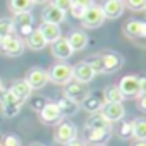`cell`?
Here are the masks:
<instances>
[{"instance_id": "1f68e13d", "label": "cell", "mask_w": 146, "mask_h": 146, "mask_svg": "<svg viewBox=\"0 0 146 146\" xmlns=\"http://www.w3.org/2000/svg\"><path fill=\"white\" fill-rule=\"evenodd\" d=\"M119 136H120V139H131V137H134L132 122H120V125H119Z\"/></svg>"}, {"instance_id": "603a6c76", "label": "cell", "mask_w": 146, "mask_h": 146, "mask_svg": "<svg viewBox=\"0 0 146 146\" xmlns=\"http://www.w3.org/2000/svg\"><path fill=\"white\" fill-rule=\"evenodd\" d=\"M124 33L129 38H143V36H146V24L141 23V21L132 19L124 26Z\"/></svg>"}, {"instance_id": "5b68a950", "label": "cell", "mask_w": 146, "mask_h": 146, "mask_svg": "<svg viewBox=\"0 0 146 146\" xmlns=\"http://www.w3.org/2000/svg\"><path fill=\"white\" fill-rule=\"evenodd\" d=\"M78 137V127L76 124H72V122H60L55 134H53V139L55 143L58 144H69L70 141H74Z\"/></svg>"}, {"instance_id": "f35d334b", "label": "cell", "mask_w": 146, "mask_h": 146, "mask_svg": "<svg viewBox=\"0 0 146 146\" xmlns=\"http://www.w3.org/2000/svg\"><path fill=\"white\" fill-rule=\"evenodd\" d=\"M137 107H139V110L146 112V93H143V95L137 96Z\"/></svg>"}, {"instance_id": "ee69618b", "label": "cell", "mask_w": 146, "mask_h": 146, "mask_svg": "<svg viewBox=\"0 0 146 146\" xmlns=\"http://www.w3.org/2000/svg\"><path fill=\"white\" fill-rule=\"evenodd\" d=\"M4 90V84H2V79H0V91H2Z\"/></svg>"}, {"instance_id": "836d02e7", "label": "cell", "mask_w": 146, "mask_h": 146, "mask_svg": "<svg viewBox=\"0 0 146 146\" xmlns=\"http://www.w3.org/2000/svg\"><path fill=\"white\" fill-rule=\"evenodd\" d=\"M2 146H21V141L17 136L14 134H7L4 139H2Z\"/></svg>"}, {"instance_id": "4316f807", "label": "cell", "mask_w": 146, "mask_h": 146, "mask_svg": "<svg viewBox=\"0 0 146 146\" xmlns=\"http://www.w3.org/2000/svg\"><path fill=\"white\" fill-rule=\"evenodd\" d=\"M113 124H110L100 112L98 113H91L90 119L86 120V127L90 129H105V127H112Z\"/></svg>"}, {"instance_id": "cb8c5ba5", "label": "cell", "mask_w": 146, "mask_h": 146, "mask_svg": "<svg viewBox=\"0 0 146 146\" xmlns=\"http://www.w3.org/2000/svg\"><path fill=\"white\" fill-rule=\"evenodd\" d=\"M11 91H12L21 102L29 100V96H31V93H33V90L29 88V84H28L24 79H17V81H14L12 86H11Z\"/></svg>"}, {"instance_id": "83f0119b", "label": "cell", "mask_w": 146, "mask_h": 146, "mask_svg": "<svg viewBox=\"0 0 146 146\" xmlns=\"http://www.w3.org/2000/svg\"><path fill=\"white\" fill-rule=\"evenodd\" d=\"M132 132H134V139L146 141V119L144 117H137L132 120Z\"/></svg>"}, {"instance_id": "2e32d148", "label": "cell", "mask_w": 146, "mask_h": 146, "mask_svg": "<svg viewBox=\"0 0 146 146\" xmlns=\"http://www.w3.org/2000/svg\"><path fill=\"white\" fill-rule=\"evenodd\" d=\"M124 0H105L103 5H102V11L105 14V19H117L124 14Z\"/></svg>"}, {"instance_id": "f1b7e54d", "label": "cell", "mask_w": 146, "mask_h": 146, "mask_svg": "<svg viewBox=\"0 0 146 146\" xmlns=\"http://www.w3.org/2000/svg\"><path fill=\"white\" fill-rule=\"evenodd\" d=\"M86 62L91 65V69L96 72V74H103V57H102V53L91 55V57H90Z\"/></svg>"}, {"instance_id": "8992f818", "label": "cell", "mask_w": 146, "mask_h": 146, "mask_svg": "<svg viewBox=\"0 0 146 146\" xmlns=\"http://www.w3.org/2000/svg\"><path fill=\"white\" fill-rule=\"evenodd\" d=\"M24 81L29 84L31 90H41V88L46 86V83L50 81L48 70H45L43 67H31V69L28 70Z\"/></svg>"}, {"instance_id": "8fae6325", "label": "cell", "mask_w": 146, "mask_h": 146, "mask_svg": "<svg viewBox=\"0 0 146 146\" xmlns=\"http://www.w3.org/2000/svg\"><path fill=\"white\" fill-rule=\"evenodd\" d=\"M72 72H74V81L83 83V84H90L95 79V76H96V72L91 69V65L86 60L76 64L74 67H72Z\"/></svg>"}, {"instance_id": "d6a6232c", "label": "cell", "mask_w": 146, "mask_h": 146, "mask_svg": "<svg viewBox=\"0 0 146 146\" xmlns=\"http://www.w3.org/2000/svg\"><path fill=\"white\" fill-rule=\"evenodd\" d=\"M52 5H55L57 9H60L64 12H69L72 7V0H52Z\"/></svg>"}, {"instance_id": "3957f363", "label": "cell", "mask_w": 146, "mask_h": 146, "mask_svg": "<svg viewBox=\"0 0 146 146\" xmlns=\"http://www.w3.org/2000/svg\"><path fill=\"white\" fill-rule=\"evenodd\" d=\"M24 40L19 38L16 33L14 35H9V36H4L2 38V43H0V50H2L4 55L7 57H19L24 53Z\"/></svg>"}, {"instance_id": "4dcf8cb0", "label": "cell", "mask_w": 146, "mask_h": 146, "mask_svg": "<svg viewBox=\"0 0 146 146\" xmlns=\"http://www.w3.org/2000/svg\"><path fill=\"white\" fill-rule=\"evenodd\" d=\"M124 5L132 12H143L146 11V0H124Z\"/></svg>"}, {"instance_id": "7402d4cb", "label": "cell", "mask_w": 146, "mask_h": 146, "mask_svg": "<svg viewBox=\"0 0 146 146\" xmlns=\"http://www.w3.org/2000/svg\"><path fill=\"white\" fill-rule=\"evenodd\" d=\"M57 107H58V110H60V113L65 117V115H76L78 112H79V108H81V105L78 103V102H74V100H70V98H67V96H62L60 100H57Z\"/></svg>"}, {"instance_id": "7a4b0ae2", "label": "cell", "mask_w": 146, "mask_h": 146, "mask_svg": "<svg viewBox=\"0 0 146 146\" xmlns=\"http://www.w3.org/2000/svg\"><path fill=\"white\" fill-rule=\"evenodd\" d=\"M24 105V102H21L11 90H2L0 91V108L5 117H16L21 112V107Z\"/></svg>"}, {"instance_id": "277c9868", "label": "cell", "mask_w": 146, "mask_h": 146, "mask_svg": "<svg viewBox=\"0 0 146 146\" xmlns=\"http://www.w3.org/2000/svg\"><path fill=\"white\" fill-rule=\"evenodd\" d=\"M103 23H105V14H103V11H102V5H91L90 9L84 11V16H83V19H81V24H83V28H86V29L100 28Z\"/></svg>"}, {"instance_id": "30bf717a", "label": "cell", "mask_w": 146, "mask_h": 146, "mask_svg": "<svg viewBox=\"0 0 146 146\" xmlns=\"http://www.w3.org/2000/svg\"><path fill=\"white\" fill-rule=\"evenodd\" d=\"M12 23H14V28H16V31H19V33H21L24 38L35 31V29H33V24H35V17L31 16V12L16 14V16H14V19H12Z\"/></svg>"}, {"instance_id": "d4e9b609", "label": "cell", "mask_w": 146, "mask_h": 146, "mask_svg": "<svg viewBox=\"0 0 146 146\" xmlns=\"http://www.w3.org/2000/svg\"><path fill=\"white\" fill-rule=\"evenodd\" d=\"M103 98H105V103H122L124 102V95L117 84L107 86L103 90Z\"/></svg>"}, {"instance_id": "5bb4252c", "label": "cell", "mask_w": 146, "mask_h": 146, "mask_svg": "<svg viewBox=\"0 0 146 146\" xmlns=\"http://www.w3.org/2000/svg\"><path fill=\"white\" fill-rule=\"evenodd\" d=\"M88 93H90V91H88L86 84L78 83V81H70L69 84H65L64 96H67V98H70V100H74V102H78V103H81V102L86 98Z\"/></svg>"}, {"instance_id": "484cf974", "label": "cell", "mask_w": 146, "mask_h": 146, "mask_svg": "<svg viewBox=\"0 0 146 146\" xmlns=\"http://www.w3.org/2000/svg\"><path fill=\"white\" fill-rule=\"evenodd\" d=\"M33 7H35L33 0H9V9L14 16L23 12H31Z\"/></svg>"}, {"instance_id": "44dd1931", "label": "cell", "mask_w": 146, "mask_h": 146, "mask_svg": "<svg viewBox=\"0 0 146 146\" xmlns=\"http://www.w3.org/2000/svg\"><path fill=\"white\" fill-rule=\"evenodd\" d=\"M24 45H26L29 50H33V52H40V50H43L48 43H46V40L43 38L41 31H40V29H35L31 35H28V36H26Z\"/></svg>"}, {"instance_id": "ac0fdd59", "label": "cell", "mask_w": 146, "mask_h": 146, "mask_svg": "<svg viewBox=\"0 0 146 146\" xmlns=\"http://www.w3.org/2000/svg\"><path fill=\"white\" fill-rule=\"evenodd\" d=\"M41 19H43V23H52V24H58V26H60V24L67 19V12L57 9L55 5L50 4V5H46V7L43 9Z\"/></svg>"}, {"instance_id": "74e56055", "label": "cell", "mask_w": 146, "mask_h": 146, "mask_svg": "<svg viewBox=\"0 0 146 146\" xmlns=\"http://www.w3.org/2000/svg\"><path fill=\"white\" fill-rule=\"evenodd\" d=\"M137 83H139V95L146 93V74L139 76V78H137Z\"/></svg>"}, {"instance_id": "b9f144b4", "label": "cell", "mask_w": 146, "mask_h": 146, "mask_svg": "<svg viewBox=\"0 0 146 146\" xmlns=\"http://www.w3.org/2000/svg\"><path fill=\"white\" fill-rule=\"evenodd\" d=\"M33 2H35V5H36V4H41V5H43V4H48V2H52V0H33Z\"/></svg>"}, {"instance_id": "6da1fadb", "label": "cell", "mask_w": 146, "mask_h": 146, "mask_svg": "<svg viewBox=\"0 0 146 146\" xmlns=\"http://www.w3.org/2000/svg\"><path fill=\"white\" fill-rule=\"evenodd\" d=\"M48 78L53 84L58 86H65L74 79V72H72V65L65 64V62H55L50 70H48Z\"/></svg>"}, {"instance_id": "e0dca14e", "label": "cell", "mask_w": 146, "mask_h": 146, "mask_svg": "<svg viewBox=\"0 0 146 146\" xmlns=\"http://www.w3.org/2000/svg\"><path fill=\"white\" fill-rule=\"evenodd\" d=\"M72 53H74V52H72V48H70L67 38H58L55 43H52V55H53L55 58H58L60 62L70 58Z\"/></svg>"}, {"instance_id": "60d3db41", "label": "cell", "mask_w": 146, "mask_h": 146, "mask_svg": "<svg viewBox=\"0 0 146 146\" xmlns=\"http://www.w3.org/2000/svg\"><path fill=\"white\" fill-rule=\"evenodd\" d=\"M132 146H146V141H137V139H136V141L132 143Z\"/></svg>"}, {"instance_id": "ab89813d", "label": "cell", "mask_w": 146, "mask_h": 146, "mask_svg": "<svg viewBox=\"0 0 146 146\" xmlns=\"http://www.w3.org/2000/svg\"><path fill=\"white\" fill-rule=\"evenodd\" d=\"M65 146H88V143L84 141V139H74V141H70L69 144H65Z\"/></svg>"}, {"instance_id": "ba28073f", "label": "cell", "mask_w": 146, "mask_h": 146, "mask_svg": "<svg viewBox=\"0 0 146 146\" xmlns=\"http://www.w3.org/2000/svg\"><path fill=\"white\" fill-rule=\"evenodd\" d=\"M84 137L88 143L95 144V146H105V143L112 137V127H105V129H84Z\"/></svg>"}, {"instance_id": "52a82bcc", "label": "cell", "mask_w": 146, "mask_h": 146, "mask_svg": "<svg viewBox=\"0 0 146 146\" xmlns=\"http://www.w3.org/2000/svg\"><path fill=\"white\" fill-rule=\"evenodd\" d=\"M38 113H40V120H41L43 124H46V125L58 124V122L64 119V115L60 113L57 103H52V102H46V105H45Z\"/></svg>"}, {"instance_id": "9a60e30c", "label": "cell", "mask_w": 146, "mask_h": 146, "mask_svg": "<svg viewBox=\"0 0 146 146\" xmlns=\"http://www.w3.org/2000/svg\"><path fill=\"white\" fill-rule=\"evenodd\" d=\"M103 105H105V98H103V93L100 95V93H88L86 95V98L81 102V107L86 110V112H90V113H98L102 108H103Z\"/></svg>"}, {"instance_id": "f546056e", "label": "cell", "mask_w": 146, "mask_h": 146, "mask_svg": "<svg viewBox=\"0 0 146 146\" xmlns=\"http://www.w3.org/2000/svg\"><path fill=\"white\" fill-rule=\"evenodd\" d=\"M14 33H16V28H14L12 19H0V38L14 35Z\"/></svg>"}, {"instance_id": "8d00e7d4", "label": "cell", "mask_w": 146, "mask_h": 146, "mask_svg": "<svg viewBox=\"0 0 146 146\" xmlns=\"http://www.w3.org/2000/svg\"><path fill=\"white\" fill-rule=\"evenodd\" d=\"M74 5H79L83 9H90L91 5H95V0H72Z\"/></svg>"}, {"instance_id": "7c38bea8", "label": "cell", "mask_w": 146, "mask_h": 146, "mask_svg": "<svg viewBox=\"0 0 146 146\" xmlns=\"http://www.w3.org/2000/svg\"><path fill=\"white\" fill-rule=\"evenodd\" d=\"M100 113L110 124H115V122H120L125 117V108H124L122 103H105L103 108L100 110Z\"/></svg>"}, {"instance_id": "ffe728a7", "label": "cell", "mask_w": 146, "mask_h": 146, "mask_svg": "<svg viewBox=\"0 0 146 146\" xmlns=\"http://www.w3.org/2000/svg\"><path fill=\"white\" fill-rule=\"evenodd\" d=\"M43 35V38L46 40V43H55L58 38H62V29L58 24H52V23H41V26L38 28Z\"/></svg>"}, {"instance_id": "e575fe53", "label": "cell", "mask_w": 146, "mask_h": 146, "mask_svg": "<svg viewBox=\"0 0 146 146\" xmlns=\"http://www.w3.org/2000/svg\"><path fill=\"white\" fill-rule=\"evenodd\" d=\"M45 105H46V100H45V98H40V96H38V98H33V100H31V108H33L35 112H40Z\"/></svg>"}, {"instance_id": "7bdbcfd3", "label": "cell", "mask_w": 146, "mask_h": 146, "mask_svg": "<svg viewBox=\"0 0 146 146\" xmlns=\"http://www.w3.org/2000/svg\"><path fill=\"white\" fill-rule=\"evenodd\" d=\"M29 146H46V144H43V143H31Z\"/></svg>"}, {"instance_id": "bcb514c9", "label": "cell", "mask_w": 146, "mask_h": 146, "mask_svg": "<svg viewBox=\"0 0 146 146\" xmlns=\"http://www.w3.org/2000/svg\"><path fill=\"white\" fill-rule=\"evenodd\" d=\"M0 43H2V38H0Z\"/></svg>"}, {"instance_id": "9c48e42d", "label": "cell", "mask_w": 146, "mask_h": 146, "mask_svg": "<svg viewBox=\"0 0 146 146\" xmlns=\"http://www.w3.org/2000/svg\"><path fill=\"white\" fill-rule=\"evenodd\" d=\"M102 57H103V74H113L124 65V58L117 52H105L102 53Z\"/></svg>"}, {"instance_id": "4fadbf2b", "label": "cell", "mask_w": 146, "mask_h": 146, "mask_svg": "<svg viewBox=\"0 0 146 146\" xmlns=\"http://www.w3.org/2000/svg\"><path fill=\"white\" fill-rule=\"evenodd\" d=\"M124 95V98H134L139 96V83H137V76H124L120 79V83L117 84Z\"/></svg>"}, {"instance_id": "f6af8a7d", "label": "cell", "mask_w": 146, "mask_h": 146, "mask_svg": "<svg viewBox=\"0 0 146 146\" xmlns=\"http://www.w3.org/2000/svg\"><path fill=\"white\" fill-rule=\"evenodd\" d=\"M0 146H2V137H0Z\"/></svg>"}, {"instance_id": "d6986e66", "label": "cell", "mask_w": 146, "mask_h": 146, "mask_svg": "<svg viewBox=\"0 0 146 146\" xmlns=\"http://www.w3.org/2000/svg\"><path fill=\"white\" fill-rule=\"evenodd\" d=\"M67 41H69L72 52H81V50H84V48L88 46L90 38H88V35H86L83 29H76V31H72V33L69 35Z\"/></svg>"}, {"instance_id": "d590c367", "label": "cell", "mask_w": 146, "mask_h": 146, "mask_svg": "<svg viewBox=\"0 0 146 146\" xmlns=\"http://www.w3.org/2000/svg\"><path fill=\"white\" fill-rule=\"evenodd\" d=\"M84 11H86V9H83V7H79V5H74V4H72V7H70V16L81 21L83 16H84Z\"/></svg>"}]
</instances>
